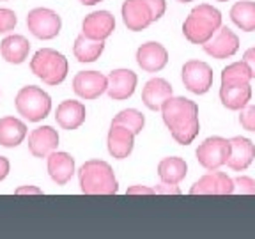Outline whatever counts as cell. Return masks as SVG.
I'll list each match as a JSON object with an SVG mask.
<instances>
[{
	"label": "cell",
	"mask_w": 255,
	"mask_h": 239,
	"mask_svg": "<svg viewBox=\"0 0 255 239\" xmlns=\"http://www.w3.org/2000/svg\"><path fill=\"white\" fill-rule=\"evenodd\" d=\"M183 84L193 94H206L213 87V69L202 60H188L183 66Z\"/></svg>",
	"instance_id": "cell-8"
},
{
	"label": "cell",
	"mask_w": 255,
	"mask_h": 239,
	"mask_svg": "<svg viewBox=\"0 0 255 239\" xmlns=\"http://www.w3.org/2000/svg\"><path fill=\"white\" fill-rule=\"evenodd\" d=\"M126 193L128 195H154V190H149V188H143V186H133Z\"/></svg>",
	"instance_id": "cell-35"
},
{
	"label": "cell",
	"mask_w": 255,
	"mask_h": 239,
	"mask_svg": "<svg viewBox=\"0 0 255 239\" xmlns=\"http://www.w3.org/2000/svg\"><path fill=\"white\" fill-rule=\"evenodd\" d=\"M7 174H9V161H7V158L0 156V181L5 179Z\"/></svg>",
	"instance_id": "cell-36"
},
{
	"label": "cell",
	"mask_w": 255,
	"mask_h": 239,
	"mask_svg": "<svg viewBox=\"0 0 255 239\" xmlns=\"http://www.w3.org/2000/svg\"><path fill=\"white\" fill-rule=\"evenodd\" d=\"M231 20L238 25L241 30L254 32L255 30V2L254 0H239L231 9Z\"/></svg>",
	"instance_id": "cell-27"
},
{
	"label": "cell",
	"mask_w": 255,
	"mask_h": 239,
	"mask_svg": "<svg viewBox=\"0 0 255 239\" xmlns=\"http://www.w3.org/2000/svg\"><path fill=\"white\" fill-rule=\"evenodd\" d=\"M250 80L252 73L243 60L229 64L227 68H223L222 71V85H245L250 84Z\"/></svg>",
	"instance_id": "cell-28"
},
{
	"label": "cell",
	"mask_w": 255,
	"mask_h": 239,
	"mask_svg": "<svg viewBox=\"0 0 255 239\" xmlns=\"http://www.w3.org/2000/svg\"><path fill=\"white\" fill-rule=\"evenodd\" d=\"M243 62L247 64L248 69H250L252 78H255V46L248 48L247 52H245V55H243Z\"/></svg>",
	"instance_id": "cell-34"
},
{
	"label": "cell",
	"mask_w": 255,
	"mask_h": 239,
	"mask_svg": "<svg viewBox=\"0 0 255 239\" xmlns=\"http://www.w3.org/2000/svg\"><path fill=\"white\" fill-rule=\"evenodd\" d=\"M161 117L170 129L172 138L181 145H190L200 131L199 107L195 101L183 96L168 98L161 107Z\"/></svg>",
	"instance_id": "cell-1"
},
{
	"label": "cell",
	"mask_w": 255,
	"mask_h": 239,
	"mask_svg": "<svg viewBox=\"0 0 255 239\" xmlns=\"http://www.w3.org/2000/svg\"><path fill=\"white\" fill-rule=\"evenodd\" d=\"M234 193L239 195H255V179L248 175H239L234 179Z\"/></svg>",
	"instance_id": "cell-30"
},
{
	"label": "cell",
	"mask_w": 255,
	"mask_h": 239,
	"mask_svg": "<svg viewBox=\"0 0 255 239\" xmlns=\"http://www.w3.org/2000/svg\"><path fill=\"white\" fill-rule=\"evenodd\" d=\"M60 16L52 9L37 7L32 9L27 16V27L28 30L39 39H52L60 32Z\"/></svg>",
	"instance_id": "cell-9"
},
{
	"label": "cell",
	"mask_w": 255,
	"mask_h": 239,
	"mask_svg": "<svg viewBox=\"0 0 255 239\" xmlns=\"http://www.w3.org/2000/svg\"><path fill=\"white\" fill-rule=\"evenodd\" d=\"M188 165L183 158L177 156H170V158H163L158 165V175L161 183L168 184H179L181 181L186 177Z\"/></svg>",
	"instance_id": "cell-24"
},
{
	"label": "cell",
	"mask_w": 255,
	"mask_h": 239,
	"mask_svg": "<svg viewBox=\"0 0 255 239\" xmlns=\"http://www.w3.org/2000/svg\"><path fill=\"white\" fill-rule=\"evenodd\" d=\"M48 174L59 186H62L75 174V159L68 152H50L48 154Z\"/></svg>",
	"instance_id": "cell-21"
},
{
	"label": "cell",
	"mask_w": 255,
	"mask_h": 239,
	"mask_svg": "<svg viewBox=\"0 0 255 239\" xmlns=\"http://www.w3.org/2000/svg\"><path fill=\"white\" fill-rule=\"evenodd\" d=\"M229 142H231V152L227 158V167L234 172L247 170L255 159L254 142L245 136H232Z\"/></svg>",
	"instance_id": "cell-16"
},
{
	"label": "cell",
	"mask_w": 255,
	"mask_h": 239,
	"mask_svg": "<svg viewBox=\"0 0 255 239\" xmlns=\"http://www.w3.org/2000/svg\"><path fill=\"white\" fill-rule=\"evenodd\" d=\"M204 52L207 55H211L213 59H229V57L236 55V52L239 50V37L236 32H232L229 27L222 25L218 30L215 32V36L209 41L202 44Z\"/></svg>",
	"instance_id": "cell-10"
},
{
	"label": "cell",
	"mask_w": 255,
	"mask_h": 239,
	"mask_svg": "<svg viewBox=\"0 0 255 239\" xmlns=\"http://www.w3.org/2000/svg\"><path fill=\"white\" fill-rule=\"evenodd\" d=\"M172 98V85L163 78H151L143 85L142 101L149 110H161L165 101Z\"/></svg>",
	"instance_id": "cell-19"
},
{
	"label": "cell",
	"mask_w": 255,
	"mask_h": 239,
	"mask_svg": "<svg viewBox=\"0 0 255 239\" xmlns=\"http://www.w3.org/2000/svg\"><path fill=\"white\" fill-rule=\"evenodd\" d=\"M18 195H21V193H36V195H39L41 191L39 190H36V188H20V190L16 191Z\"/></svg>",
	"instance_id": "cell-37"
},
{
	"label": "cell",
	"mask_w": 255,
	"mask_h": 239,
	"mask_svg": "<svg viewBox=\"0 0 255 239\" xmlns=\"http://www.w3.org/2000/svg\"><path fill=\"white\" fill-rule=\"evenodd\" d=\"M136 62L138 66L147 73H158L167 66L168 62V52L163 44L149 41L142 44L136 50Z\"/></svg>",
	"instance_id": "cell-14"
},
{
	"label": "cell",
	"mask_w": 255,
	"mask_h": 239,
	"mask_svg": "<svg viewBox=\"0 0 255 239\" xmlns=\"http://www.w3.org/2000/svg\"><path fill=\"white\" fill-rule=\"evenodd\" d=\"M59 145V135L52 126L36 127L28 136V149L36 158H46Z\"/></svg>",
	"instance_id": "cell-18"
},
{
	"label": "cell",
	"mask_w": 255,
	"mask_h": 239,
	"mask_svg": "<svg viewBox=\"0 0 255 239\" xmlns=\"http://www.w3.org/2000/svg\"><path fill=\"white\" fill-rule=\"evenodd\" d=\"M218 2H227V0H218Z\"/></svg>",
	"instance_id": "cell-40"
},
{
	"label": "cell",
	"mask_w": 255,
	"mask_h": 239,
	"mask_svg": "<svg viewBox=\"0 0 255 239\" xmlns=\"http://www.w3.org/2000/svg\"><path fill=\"white\" fill-rule=\"evenodd\" d=\"M107 143H108V152H110L114 158L124 159L131 154V151H133V145H135V133L128 126H124V124L112 120Z\"/></svg>",
	"instance_id": "cell-12"
},
{
	"label": "cell",
	"mask_w": 255,
	"mask_h": 239,
	"mask_svg": "<svg viewBox=\"0 0 255 239\" xmlns=\"http://www.w3.org/2000/svg\"><path fill=\"white\" fill-rule=\"evenodd\" d=\"M84 5H94V4H98V2H101V0H80Z\"/></svg>",
	"instance_id": "cell-38"
},
{
	"label": "cell",
	"mask_w": 255,
	"mask_h": 239,
	"mask_svg": "<svg viewBox=\"0 0 255 239\" xmlns=\"http://www.w3.org/2000/svg\"><path fill=\"white\" fill-rule=\"evenodd\" d=\"M114 120H116V122L124 124V126H128L133 133H135V135H138V133L142 131L143 124H145L143 116L138 110H135V108H128V110L119 112V114L114 117Z\"/></svg>",
	"instance_id": "cell-29"
},
{
	"label": "cell",
	"mask_w": 255,
	"mask_h": 239,
	"mask_svg": "<svg viewBox=\"0 0 255 239\" xmlns=\"http://www.w3.org/2000/svg\"><path fill=\"white\" fill-rule=\"evenodd\" d=\"M27 135V126L16 117H4L0 119V145L4 147H16L23 142Z\"/></svg>",
	"instance_id": "cell-23"
},
{
	"label": "cell",
	"mask_w": 255,
	"mask_h": 239,
	"mask_svg": "<svg viewBox=\"0 0 255 239\" xmlns=\"http://www.w3.org/2000/svg\"><path fill=\"white\" fill-rule=\"evenodd\" d=\"M222 27V12L209 4L193 7L183 23V34L190 43L204 44Z\"/></svg>",
	"instance_id": "cell-2"
},
{
	"label": "cell",
	"mask_w": 255,
	"mask_h": 239,
	"mask_svg": "<svg viewBox=\"0 0 255 239\" xmlns=\"http://www.w3.org/2000/svg\"><path fill=\"white\" fill-rule=\"evenodd\" d=\"M105 50V41L91 39V37L80 34L75 41L73 46V53H75L76 60L80 62H94L96 59H100V55Z\"/></svg>",
	"instance_id": "cell-26"
},
{
	"label": "cell",
	"mask_w": 255,
	"mask_h": 239,
	"mask_svg": "<svg viewBox=\"0 0 255 239\" xmlns=\"http://www.w3.org/2000/svg\"><path fill=\"white\" fill-rule=\"evenodd\" d=\"M32 73L48 85L62 84L68 76V60L52 48H43L30 60Z\"/></svg>",
	"instance_id": "cell-5"
},
{
	"label": "cell",
	"mask_w": 255,
	"mask_h": 239,
	"mask_svg": "<svg viewBox=\"0 0 255 239\" xmlns=\"http://www.w3.org/2000/svg\"><path fill=\"white\" fill-rule=\"evenodd\" d=\"M80 186L85 195H116L119 190L112 167L103 159H91L78 172Z\"/></svg>",
	"instance_id": "cell-3"
},
{
	"label": "cell",
	"mask_w": 255,
	"mask_h": 239,
	"mask_svg": "<svg viewBox=\"0 0 255 239\" xmlns=\"http://www.w3.org/2000/svg\"><path fill=\"white\" fill-rule=\"evenodd\" d=\"M107 92L114 101H123L131 98L136 87V75L131 69H116L107 76Z\"/></svg>",
	"instance_id": "cell-13"
},
{
	"label": "cell",
	"mask_w": 255,
	"mask_h": 239,
	"mask_svg": "<svg viewBox=\"0 0 255 239\" xmlns=\"http://www.w3.org/2000/svg\"><path fill=\"white\" fill-rule=\"evenodd\" d=\"M177 2H183V4H186V2H191V0H177Z\"/></svg>",
	"instance_id": "cell-39"
},
{
	"label": "cell",
	"mask_w": 255,
	"mask_h": 239,
	"mask_svg": "<svg viewBox=\"0 0 255 239\" xmlns=\"http://www.w3.org/2000/svg\"><path fill=\"white\" fill-rule=\"evenodd\" d=\"M252 100L250 84L245 85H222L220 87V101L229 110H241Z\"/></svg>",
	"instance_id": "cell-22"
},
{
	"label": "cell",
	"mask_w": 255,
	"mask_h": 239,
	"mask_svg": "<svg viewBox=\"0 0 255 239\" xmlns=\"http://www.w3.org/2000/svg\"><path fill=\"white\" fill-rule=\"evenodd\" d=\"M234 193V179L218 170H209L190 188V195H231Z\"/></svg>",
	"instance_id": "cell-11"
},
{
	"label": "cell",
	"mask_w": 255,
	"mask_h": 239,
	"mask_svg": "<svg viewBox=\"0 0 255 239\" xmlns=\"http://www.w3.org/2000/svg\"><path fill=\"white\" fill-rule=\"evenodd\" d=\"M57 124H59L62 129H76L84 124L85 120V107L80 101L75 100H68L62 101L57 108L55 114Z\"/></svg>",
	"instance_id": "cell-20"
},
{
	"label": "cell",
	"mask_w": 255,
	"mask_h": 239,
	"mask_svg": "<svg viewBox=\"0 0 255 239\" xmlns=\"http://www.w3.org/2000/svg\"><path fill=\"white\" fill-rule=\"evenodd\" d=\"M108 80L105 75L98 71H82L73 80L75 92L84 100H96L107 91Z\"/></svg>",
	"instance_id": "cell-15"
},
{
	"label": "cell",
	"mask_w": 255,
	"mask_h": 239,
	"mask_svg": "<svg viewBox=\"0 0 255 239\" xmlns=\"http://www.w3.org/2000/svg\"><path fill=\"white\" fill-rule=\"evenodd\" d=\"M231 142L223 136H209L197 147V159L206 170H218L220 167L227 165Z\"/></svg>",
	"instance_id": "cell-7"
},
{
	"label": "cell",
	"mask_w": 255,
	"mask_h": 239,
	"mask_svg": "<svg viewBox=\"0 0 255 239\" xmlns=\"http://www.w3.org/2000/svg\"><path fill=\"white\" fill-rule=\"evenodd\" d=\"M16 14L11 9H0V32H9L16 25Z\"/></svg>",
	"instance_id": "cell-32"
},
{
	"label": "cell",
	"mask_w": 255,
	"mask_h": 239,
	"mask_svg": "<svg viewBox=\"0 0 255 239\" xmlns=\"http://www.w3.org/2000/svg\"><path fill=\"white\" fill-rule=\"evenodd\" d=\"M167 11L165 0H126L123 4V21L128 30L140 32L158 21Z\"/></svg>",
	"instance_id": "cell-4"
},
{
	"label": "cell",
	"mask_w": 255,
	"mask_h": 239,
	"mask_svg": "<svg viewBox=\"0 0 255 239\" xmlns=\"http://www.w3.org/2000/svg\"><path fill=\"white\" fill-rule=\"evenodd\" d=\"M114 30H116V18L108 11L91 12L89 16H85L82 25V34L98 41H105Z\"/></svg>",
	"instance_id": "cell-17"
},
{
	"label": "cell",
	"mask_w": 255,
	"mask_h": 239,
	"mask_svg": "<svg viewBox=\"0 0 255 239\" xmlns=\"http://www.w3.org/2000/svg\"><path fill=\"white\" fill-rule=\"evenodd\" d=\"M239 124L247 131H255V105H247L245 108H241Z\"/></svg>",
	"instance_id": "cell-31"
},
{
	"label": "cell",
	"mask_w": 255,
	"mask_h": 239,
	"mask_svg": "<svg viewBox=\"0 0 255 239\" xmlns=\"http://www.w3.org/2000/svg\"><path fill=\"white\" fill-rule=\"evenodd\" d=\"M154 193H159V195H181V190L175 184L161 183L154 188Z\"/></svg>",
	"instance_id": "cell-33"
},
{
	"label": "cell",
	"mask_w": 255,
	"mask_h": 239,
	"mask_svg": "<svg viewBox=\"0 0 255 239\" xmlns=\"http://www.w3.org/2000/svg\"><path fill=\"white\" fill-rule=\"evenodd\" d=\"M16 110L20 116L28 119L30 122H37L43 120L44 117L52 110V100L50 96L39 87L28 85L23 87L18 94H16Z\"/></svg>",
	"instance_id": "cell-6"
},
{
	"label": "cell",
	"mask_w": 255,
	"mask_h": 239,
	"mask_svg": "<svg viewBox=\"0 0 255 239\" xmlns=\"http://www.w3.org/2000/svg\"><path fill=\"white\" fill-rule=\"evenodd\" d=\"M30 52V43L23 36H9L0 43V53L7 62L21 64Z\"/></svg>",
	"instance_id": "cell-25"
}]
</instances>
